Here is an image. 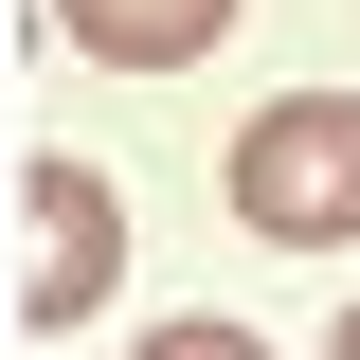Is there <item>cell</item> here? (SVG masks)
Segmentation results:
<instances>
[{
    "label": "cell",
    "mask_w": 360,
    "mask_h": 360,
    "mask_svg": "<svg viewBox=\"0 0 360 360\" xmlns=\"http://www.w3.org/2000/svg\"><path fill=\"white\" fill-rule=\"evenodd\" d=\"M234 217L270 252H342L360 234V90H288L234 127Z\"/></svg>",
    "instance_id": "6da1fadb"
},
{
    "label": "cell",
    "mask_w": 360,
    "mask_h": 360,
    "mask_svg": "<svg viewBox=\"0 0 360 360\" xmlns=\"http://www.w3.org/2000/svg\"><path fill=\"white\" fill-rule=\"evenodd\" d=\"M18 217H37V270H18V324L54 342V324H72L90 288L127 270V217H108V180H90V162H37V180H18Z\"/></svg>",
    "instance_id": "7a4b0ae2"
},
{
    "label": "cell",
    "mask_w": 360,
    "mask_h": 360,
    "mask_svg": "<svg viewBox=\"0 0 360 360\" xmlns=\"http://www.w3.org/2000/svg\"><path fill=\"white\" fill-rule=\"evenodd\" d=\"M54 18H72L108 72H180V54H217V18H234V0H54Z\"/></svg>",
    "instance_id": "3957f363"
},
{
    "label": "cell",
    "mask_w": 360,
    "mask_h": 360,
    "mask_svg": "<svg viewBox=\"0 0 360 360\" xmlns=\"http://www.w3.org/2000/svg\"><path fill=\"white\" fill-rule=\"evenodd\" d=\"M144 360H252V342H234V324H162Z\"/></svg>",
    "instance_id": "277c9868"
},
{
    "label": "cell",
    "mask_w": 360,
    "mask_h": 360,
    "mask_svg": "<svg viewBox=\"0 0 360 360\" xmlns=\"http://www.w3.org/2000/svg\"><path fill=\"white\" fill-rule=\"evenodd\" d=\"M324 360H360V307H342V324H324Z\"/></svg>",
    "instance_id": "5b68a950"
}]
</instances>
